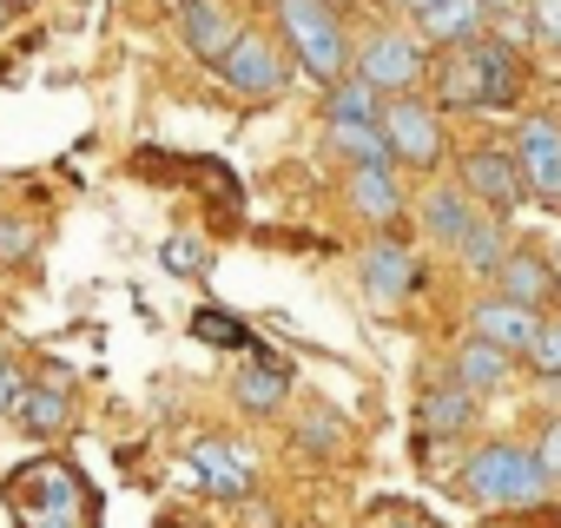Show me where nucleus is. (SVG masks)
<instances>
[{
    "label": "nucleus",
    "mask_w": 561,
    "mask_h": 528,
    "mask_svg": "<svg viewBox=\"0 0 561 528\" xmlns=\"http://www.w3.org/2000/svg\"><path fill=\"white\" fill-rule=\"evenodd\" d=\"M416 218H423L430 244H449V251H456V244H462V238L476 231V218H482V211H476V198H469L462 185H430V192H423V211H416Z\"/></svg>",
    "instance_id": "nucleus-17"
},
{
    "label": "nucleus",
    "mask_w": 561,
    "mask_h": 528,
    "mask_svg": "<svg viewBox=\"0 0 561 528\" xmlns=\"http://www.w3.org/2000/svg\"><path fill=\"white\" fill-rule=\"evenodd\" d=\"M357 278H364V291H370V305H403L416 285H423V264H416V251L410 244H397V238H377L370 251H364V264H357Z\"/></svg>",
    "instance_id": "nucleus-10"
},
{
    "label": "nucleus",
    "mask_w": 561,
    "mask_h": 528,
    "mask_svg": "<svg viewBox=\"0 0 561 528\" xmlns=\"http://www.w3.org/2000/svg\"><path fill=\"white\" fill-rule=\"evenodd\" d=\"M179 34H185V54H198L205 67H218L244 27L231 21V8H218V0H185V8H179Z\"/></svg>",
    "instance_id": "nucleus-16"
},
{
    "label": "nucleus",
    "mask_w": 561,
    "mask_h": 528,
    "mask_svg": "<svg viewBox=\"0 0 561 528\" xmlns=\"http://www.w3.org/2000/svg\"><path fill=\"white\" fill-rule=\"evenodd\" d=\"M489 218H508L522 198H528V179H522V165H515V152L508 146H469L462 152V179H456Z\"/></svg>",
    "instance_id": "nucleus-7"
},
{
    "label": "nucleus",
    "mask_w": 561,
    "mask_h": 528,
    "mask_svg": "<svg viewBox=\"0 0 561 528\" xmlns=\"http://www.w3.org/2000/svg\"><path fill=\"white\" fill-rule=\"evenodd\" d=\"M383 139H390V159L410 165V172H436L443 165V106L423 100V93H397L383 100Z\"/></svg>",
    "instance_id": "nucleus-6"
},
{
    "label": "nucleus",
    "mask_w": 561,
    "mask_h": 528,
    "mask_svg": "<svg viewBox=\"0 0 561 528\" xmlns=\"http://www.w3.org/2000/svg\"><path fill=\"white\" fill-rule=\"evenodd\" d=\"M528 364H535L541 377H561V318H541V331H535V344H528Z\"/></svg>",
    "instance_id": "nucleus-28"
},
{
    "label": "nucleus",
    "mask_w": 561,
    "mask_h": 528,
    "mask_svg": "<svg viewBox=\"0 0 561 528\" xmlns=\"http://www.w3.org/2000/svg\"><path fill=\"white\" fill-rule=\"evenodd\" d=\"M218 80L231 93H251V100H271V93H285V54H277L264 34H238L231 54L218 60Z\"/></svg>",
    "instance_id": "nucleus-9"
},
{
    "label": "nucleus",
    "mask_w": 561,
    "mask_h": 528,
    "mask_svg": "<svg viewBox=\"0 0 561 528\" xmlns=\"http://www.w3.org/2000/svg\"><path fill=\"white\" fill-rule=\"evenodd\" d=\"M0 364H8V357H0Z\"/></svg>",
    "instance_id": "nucleus-38"
},
{
    "label": "nucleus",
    "mask_w": 561,
    "mask_h": 528,
    "mask_svg": "<svg viewBox=\"0 0 561 528\" xmlns=\"http://www.w3.org/2000/svg\"><path fill=\"white\" fill-rule=\"evenodd\" d=\"M34 244V231H21V225H0V257H21Z\"/></svg>",
    "instance_id": "nucleus-32"
},
{
    "label": "nucleus",
    "mask_w": 561,
    "mask_h": 528,
    "mask_svg": "<svg viewBox=\"0 0 561 528\" xmlns=\"http://www.w3.org/2000/svg\"><path fill=\"white\" fill-rule=\"evenodd\" d=\"M14 423H21L27 436H60V429L73 423V397L54 390V383H27L21 403H14Z\"/></svg>",
    "instance_id": "nucleus-20"
},
{
    "label": "nucleus",
    "mask_w": 561,
    "mask_h": 528,
    "mask_svg": "<svg viewBox=\"0 0 561 528\" xmlns=\"http://www.w3.org/2000/svg\"><path fill=\"white\" fill-rule=\"evenodd\" d=\"M482 8H489V14H502V8H522V0H482Z\"/></svg>",
    "instance_id": "nucleus-35"
},
{
    "label": "nucleus",
    "mask_w": 561,
    "mask_h": 528,
    "mask_svg": "<svg viewBox=\"0 0 561 528\" xmlns=\"http://www.w3.org/2000/svg\"><path fill=\"white\" fill-rule=\"evenodd\" d=\"M324 8H357V0H324Z\"/></svg>",
    "instance_id": "nucleus-36"
},
{
    "label": "nucleus",
    "mask_w": 561,
    "mask_h": 528,
    "mask_svg": "<svg viewBox=\"0 0 561 528\" xmlns=\"http://www.w3.org/2000/svg\"><path fill=\"white\" fill-rule=\"evenodd\" d=\"M298 443H305L311 456H331V449H344V416H337V410H311V416L298 423Z\"/></svg>",
    "instance_id": "nucleus-27"
},
{
    "label": "nucleus",
    "mask_w": 561,
    "mask_h": 528,
    "mask_svg": "<svg viewBox=\"0 0 561 528\" xmlns=\"http://www.w3.org/2000/svg\"><path fill=\"white\" fill-rule=\"evenodd\" d=\"M462 489H469L476 508L522 515V508H541L554 482H548V469H541L535 449H522V443H482V449H469V462H462Z\"/></svg>",
    "instance_id": "nucleus-3"
},
{
    "label": "nucleus",
    "mask_w": 561,
    "mask_h": 528,
    "mask_svg": "<svg viewBox=\"0 0 561 528\" xmlns=\"http://www.w3.org/2000/svg\"><path fill=\"white\" fill-rule=\"evenodd\" d=\"M159 264L172 278H205L211 272V251H205V238H192V231H172L165 244H159Z\"/></svg>",
    "instance_id": "nucleus-25"
},
{
    "label": "nucleus",
    "mask_w": 561,
    "mask_h": 528,
    "mask_svg": "<svg viewBox=\"0 0 561 528\" xmlns=\"http://www.w3.org/2000/svg\"><path fill=\"white\" fill-rule=\"evenodd\" d=\"M522 8H528V34L561 54V0H522Z\"/></svg>",
    "instance_id": "nucleus-29"
},
{
    "label": "nucleus",
    "mask_w": 561,
    "mask_h": 528,
    "mask_svg": "<svg viewBox=\"0 0 561 528\" xmlns=\"http://www.w3.org/2000/svg\"><path fill=\"white\" fill-rule=\"evenodd\" d=\"M508 370H515V357H508L502 344H482V337H462V344H456V357H449V377H456L469 397L502 390V383H508Z\"/></svg>",
    "instance_id": "nucleus-18"
},
{
    "label": "nucleus",
    "mask_w": 561,
    "mask_h": 528,
    "mask_svg": "<svg viewBox=\"0 0 561 528\" xmlns=\"http://www.w3.org/2000/svg\"><path fill=\"white\" fill-rule=\"evenodd\" d=\"M14 508V521L21 528H100V502H93V489L80 482V469L73 462H27L14 482H8V495H0Z\"/></svg>",
    "instance_id": "nucleus-2"
},
{
    "label": "nucleus",
    "mask_w": 561,
    "mask_h": 528,
    "mask_svg": "<svg viewBox=\"0 0 561 528\" xmlns=\"http://www.w3.org/2000/svg\"><path fill=\"white\" fill-rule=\"evenodd\" d=\"M430 73H436V60H430V41H423V34H410V27H377V34L357 47V80H370L383 100H397V93H416Z\"/></svg>",
    "instance_id": "nucleus-5"
},
{
    "label": "nucleus",
    "mask_w": 561,
    "mask_h": 528,
    "mask_svg": "<svg viewBox=\"0 0 561 528\" xmlns=\"http://www.w3.org/2000/svg\"><path fill=\"white\" fill-rule=\"evenodd\" d=\"M14 14H21V0H0V34L14 27Z\"/></svg>",
    "instance_id": "nucleus-34"
},
{
    "label": "nucleus",
    "mask_w": 561,
    "mask_h": 528,
    "mask_svg": "<svg viewBox=\"0 0 561 528\" xmlns=\"http://www.w3.org/2000/svg\"><path fill=\"white\" fill-rule=\"evenodd\" d=\"M495 291H502V298H515V305H528V311H541V305H554V298H561V272H554V264H548L535 244H522V251H508V257H502Z\"/></svg>",
    "instance_id": "nucleus-13"
},
{
    "label": "nucleus",
    "mask_w": 561,
    "mask_h": 528,
    "mask_svg": "<svg viewBox=\"0 0 561 528\" xmlns=\"http://www.w3.org/2000/svg\"><path fill=\"white\" fill-rule=\"evenodd\" d=\"M192 337H198V344H218V351H251V331H244L231 311H218V305L192 311Z\"/></svg>",
    "instance_id": "nucleus-26"
},
{
    "label": "nucleus",
    "mask_w": 561,
    "mask_h": 528,
    "mask_svg": "<svg viewBox=\"0 0 561 528\" xmlns=\"http://www.w3.org/2000/svg\"><path fill=\"white\" fill-rule=\"evenodd\" d=\"M324 119H383V93L351 73V80H337V87L324 93Z\"/></svg>",
    "instance_id": "nucleus-24"
},
{
    "label": "nucleus",
    "mask_w": 561,
    "mask_h": 528,
    "mask_svg": "<svg viewBox=\"0 0 561 528\" xmlns=\"http://www.w3.org/2000/svg\"><path fill=\"white\" fill-rule=\"evenodd\" d=\"M271 14H277V34H285V47L298 54V67L331 93L344 80V67L357 60V47L344 41V14L324 8V0H271Z\"/></svg>",
    "instance_id": "nucleus-4"
},
{
    "label": "nucleus",
    "mask_w": 561,
    "mask_h": 528,
    "mask_svg": "<svg viewBox=\"0 0 561 528\" xmlns=\"http://www.w3.org/2000/svg\"><path fill=\"white\" fill-rule=\"evenodd\" d=\"M192 475H198L205 495H218V502H244L251 482H257V462H251L238 443L205 436V443H192Z\"/></svg>",
    "instance_id": "nucleus-11"
},
{
    "label": "nucleus",
    "mask_w": 561,
    "mask_h": 528,
    "mask_svg": "<svg viewBox=\"0 0 561 528\" xmlns=\"http://www.w3.org/2000/svg\"><path fill=\"white\" fill-rule=\"evenodd\" d=\"M469 423H476V397H469L456 377H430L423 397H416V429H423V443H436V436H462Z\"/></svg>",
    "instance_id": "nucleus-15"
},
{
    "label": "nucleus",
    "mask_w": 561,
    "mask_h": 528,
    "mask_svg": "<svg viewBox=\"0 0 561 528\" xmlns=\"http://www.w3.org/2000/svg\"><path fill=\"white\" fill-rule=\"evenodd\" d=\"M535 456H541L548 482H561V416H548V423H541V443H535Z\"/></svg>",
    "instance_id": "nucleus-30"
},
{
    "label": "nucleus",
    "mask_w": 561,
    "mask_h": 528,
    "mask_svg": "<svg viewBox=\"0 0 561 528\" xmlns=\"http://www.w3.org/2000/svg\"><path fill=\"white\" fill-rule=\"evenodd\" d=\"M344 198H351V211L364 218V225H397L403 218V179H397V165H364V172H344Z\"/></svg>",
    "instance_id": "nucleus-14"
},
{
    "label": "nucleus",
    "mask_w": 561,
    "mask_h": 528,
    "mask_svg": "<svg viewBox=\"0 0 561 528\" xmlns=\"http://www.w3.org/2000/svg\"><path fill=\"white\" fill-rule=\"evenodd\" d=\"M456 257H462V272H469V278H495V272H502V257H508V244H502V218L482 211L476 231L456 244Z\"/></svg>",
    "instance_id": "nucleus-23"
},
{
    "label": "nucleus",
    "mask_w": 561,
    "mask_h": 528,
    "mask_svg": "<svg viewBox=\"0 0 561 528\" xmlns=\"http://www.w3.org/2000/svg\"><path fill=\"white\" fill-rule=\"evenodd\" d=\"M535 331H541V318H535L528 305L502 298V291H489V298H482V305L469 311V337H482V344H502L508 357H528Z\"/></svg>",
    "instance_id": "nucleus-12"
},
{
    "label": "nucleus",
    "mask_w": 561,
    "mask_h": 528,
    "mask_svg": "<svg viewBox=\"0 0 561 528\" xmlns=\"http://www.w3.org/2000/svg\"><path fill=\"white\" fill-rule=\"evenodd\" d=\"M331 146L351 159V172H364V165H397L377 119H331Z\"/></svg>",
    "instance_id": "nucleus-22"
},
{
    "label": "nucleus",
    "mask_w": 561,
    "mask_h": 528,
    "mask_svg": "<svg viewBox=\"0 0 561 528\" xmlns=\"http://www.w3.org/2000/svg\"><path fill=\"white\" fill-rule=\"evenodd\" d=\"M21 390H27V370L0 364V410H14V403H21Z\"/></svg>",
    "instance_id": "nucleus-31"
},
{
    "label": "nucleus",
    "mask_w": 561,
    "mask_h": 528,
    "mask_svg": "<svg viewBox=\"0 0 561 528\" xmlns=\"http://www.w3.org/2000/svg\"><path fill=\"white\" fill-rule=\"evenodd\" d=\"M285 397H291V370H285V364L257 357V364H244V370H238V410L264 416V410H277Z\"/></svg>",
    "instance_id": "nucleus-21"
},
{
    "label": "nucleus",
    "mask_w": 561,
    "mask_h": 528,
    "mask_svg": "<svg viewBox=\"0 0 561 528\" xmlns=\"http://www.w3.org/2000/svg\"><path fill=\"white\" fill-rule=\"evenodd\" d=\"M482 27H489V8H482V0H436V8L416 21V34H423L430 47H469V41H482Z\"/></svg>",
    "instance_id": "nucleus-19"
},
{
    "label": "nucleus",
    "mask_w": 561,
    "mask_h": 528,
    "mask_svg": "<svg viewBox=\"0 0 561 528\" xmlns=\"http://www.w3.org/2000/svg\"><path fill=\"white\" fill-rule=\"evenodd\" d=\"M515 165L528 179V198L541 205H561V113H528L515 126Z\"/></svg>",
    "instance_id": "nucleus-8"
},
{
    "label": "nucleus",
    "mask_w": 561,
    "mask_h": 528,
    "mask_svg": "<svg viewBox=\"0 0 561 528\" xmlns=\"http://www.w3.org/2000/svg\"><path fill=\"white\" fill-rule=\"evenodd\" d=\"M430 87H436V106H449V113H502L522 100L528 73L508 41L482 34L469 47H449V60H436V73H430Z\"/></svg>",
    "instance_id": "nucleus-1"
},
{
    "label": "nucleus",
    "mask_w": 561,
    "mask_h": 528,
    "mask_svg": "<svg viewBox=\"0 0 561 528\" xmlns=\"http://www.w3.org/2000/svg\"><path fill=\"white\" fill-rule=\"evenodd\" d=\"M397 8H403V14H410V21H423V14H430V8H436V0H397Z\"/></svg>",
    "instance_id": "nucleus-33"
},
{
    "label": "nucleus",
    "mask_w": 561,
    "mask_h": 528,
    "mask_svg": "<svg viewBox=\"0 0 561 528\" xmlns=\"http://www.w3.org/2000/svg\"><path fill=\"white\" fill-rule=\"evenodd\" d=\"M165 8H185V0H165Z\"/></svg>",
    "instance_id": "nucleus-37"
}]
</instances>
